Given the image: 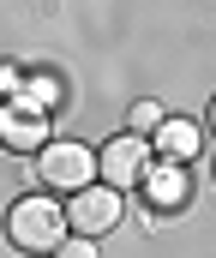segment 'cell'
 Segmentation results:
<instances>
[{
    "label": "cell",
    "mask_w": 216,
    "mask_h": 258,
    "mask_svg": "<svg viewBox=\"0 0 216 258\" xmlns=\"http://www.w3.org/2000/svg\"><path fill=\"white\" fill-rule=\"evenodd\" d=\"M144 198H150V210H162V216H174V210H186V198H192V174H186V162H162V156H150V168H144Z\"/></svg>",
    "instance_id": "5b68a950"
},
{
    "label": "cell",
    "mask_w": 216,
    "mask_h": 258,
    "mask_svg": "<svg viewBox=\"0 0 216 258\" xmlns=\"http://www.w3.org/2000/svg\"><path fill=\"white\" fill-rule=\"evenodd\" d=\"M126 120H132L126 132H138V138H150V132L162 126L168 114H162V102H132V114H126Z\"/></svg>",
    "instance_id": "ba28073f"
},
{
    "label": "cell",
    "mask_w": 216,
    "mask_h": 258,
    "mask_svg": "<svg viewBox=\"0 0 216 258\" xmlns=\"http://www.w3.org/2000/svg\"><path fill=\"white\" fill-rule=\"evenodd\" d=\"M6 240H12L18 252H30V258H54V246L66 240V210H60V198H48V192L18 198V204L6 210Z\"/></svg>",
    "instance_id": "6da1fadb"
},
{
    "label": "cell",
    "mask_w": 216,
    "mask_h": 258,
    "mask_svg": "<svg viewBox=\"0 0 216 258\" xmlns=\"http://www.w3.org/2000/svg\"><path fill=\"white\" fill-rule=\"evenodd\" d=\"M198 144H204V132L192 126V120H162V126H156V144H150V156H162V162H192Z\"/></svg>",
    "instance_id": "52a82bcc"
},
{
    "label": "cell",
    "mask_w": 216,
    "mask_h": 258,
    "mask_svg": "<svg viewBox=\"0 0 216 258\" xmlns=\"http://www.w3.org/2000/svg\"><path fill=\"white\" fill-rule=\"evenodd\" d=\"M54 258H96V240H84V234H66V240L54 246Z\"/></svg>",
    "instance_id": "30bf717a"
},
{
    "label": "cell",
    "mask_w": 216,
    "mask_h": 258,
    "mask_svg": "<svg viewBox=\"0 0 216 258\" xmlns=\"http://www.w3.org/2000/svg\"><path fill=\"white\" fill-rule=\"evenodd\" d=\"M0 144L18 150V156H36L48 144V114L30 108V102H0Z\"/></svg>",
    "instance_id": "8992f818"
},
{
    "label": "cell",
    "mask_w": 216,
    "mask_h": 258,
    "mask_svg": "<svg viewBox=\"0 0 216 258\" xmlns=\"http://www.w3.org/2000/svg\"><path fill=\"white\" fill-rule=\"evenodd\" d=\"M36 156H42L36 168H42V186H48V192H66L72 198V192H84V186L96 180V150H84L78 138H60V144L48 138Z\"/></svg>",
    "instance_id": "7a4b0ae2"
},
{
    "label": "cell",
    "mask_w": 216,
    "mask_h": 258,
    "mask_svg": "<svg viewBox=\"0 0 216 258\" xmlns=\"http://www.w3.org/2000/svg\"><path fill=\"white\" fill-rule=\"evenodd\" d=\"M144 168H150V138H138V132H120V138H108V144L96 150V180L114 186V192L138 186Z\"/></svg>",
    "instance_id": "3957f363"
},
{
    "label": "cell",
    "mask_w": 216,
    "mask_h": 258,
    "mask_svg": "<svg viewBox=\"0 0 216 258\" xmlns=\"http://www.w3.org/2000/svg\"><path fill=\"white\" fill-rule=\"evenodd\" d=\"M18 90H24V72L12 60H0V102H18Z\"/></svg>",
    "instance_id": "9c48e42d"
},
{
    "label": "cell",
    "mask_w": 216,
    "mask_h": 258,
    "mask_svg": "<svg viewBox=\"0 0 216 258\" xmlns=\"http://www.w3.org/2000/svg\"><path fill=\"white\" fill-rule=\"evenodd\" d=\"M60 210H66V234L96 240V234H108V228L120 222V192H114V186H102V180H90V186H84V192H72Z\"/></svg>",
    "instance_id": "277c9868"
}]
</instances>
